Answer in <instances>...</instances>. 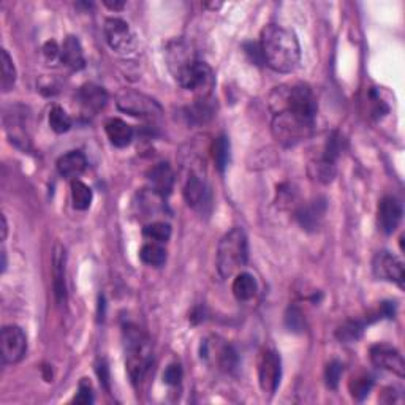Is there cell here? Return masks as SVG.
<instances>
[{"mask_svg": "<svg viewBox=\"0 0 405 405\" xmlns=\"http://www.w3.org/2000/svg\"><path fill=\"white\" fill-rule=\"evenodd\" d=\"M78 100L81 106L88 111H100L105 108L106 102H108V94L106 90L97 84H84V86L78 92Z\"/></svg>", "mask_w": 405, "mask_h": 405, "instance_id": "18", "label": "cell"}, {"mask_svg": "<svg viewBox=\"0 0 405 405\" xmlns=\"http://www.w3.org/2000/svg\"><path fill=\"white\" fill-rule=\"evenodd\" d=\"M212 115H214V106H212L209 97L200 98L194 106L189 108V119L196 120V122H206Z\"/></svg>", "mask_w": 405, "mask_h": 405, "instance_id": "32", "label": "cell"}, {"mask_svg": "<svg viewBox=\"0 0 405 405\" xmlns=\"http://www.w3.org/2000/svg\"><path fill=\"white\" fill-rule=\"evenodd\" d=\"M88 168V160L84 157V154L80 151H72L58 160V172L63 177H73L81 176Z\"/></svg>", "mask_w": 405, "mask_h": 405, "instance_id": "21", "label": "cell"}, {"mask_svg": "<svg viewBox=\"0 0 405 405\" xmlns=\"http://www.w3.org/2000/svg\"><path fill=\"white\" fill-rule=\"evenodd\" d=\"M105 37L111 49L120 54L133 51L135 45H137L130 26L119 18H110L105 21Z\"/></svg>", "mask_w": 405, "mask_h": 405, "instance_id": "9", "label": "cell"}, {"mask_svg": "<svg viewBox=\"0 0 405 405\" xmlns=\"http://www.w3.org/2000/svg\"><path fill=\"white\" fill-rule=\"evenodd\" d=\"M72 201L73 208L78 211H86L92 203V190L81 181L72 182Z\"/></svg>", "mask_w": 405, "mask_h": 405, "instance_id": "27", "label": "cell"}, {"mask_svg": "<svg viewBox=\"0 0 405 405\" xmlns=\"http://www.w3.org/2000/svg\"><path fill=\"white\" fill-rule=\"evenodd\" d=\"M312 127L314 125L303 122V120L295 117L293 115H290L287 111L275 112L273 120L274 137L279 143L285 146L296 144L298 141L304 140L312 132Z\"/></svg>", "mask_w": 405, "mask_h": 405, "instance_id": "6", "label": "cell"}, {"mask_svg": "<svg viewBox=\"0 0 405 405\" xmlns=\"http://www.w3.org/2000/svg\"><path fill=\"white\" fill-rule=\"evenodd\" d=\"M163 380H165L167 385L169 386H176L179 385L182 380V367L181 364H169L167 367L165 374H163Z\"/></svg>", "mask_w": 405, "mask_h": 405, "instance_id": "36", "label": "cell"}, {"mask_svg": "<svg viewBox=\"0 0 405 405\" xmlns=\"http://www.w3.org/2000/svg\"><path fill=\"white\" fill-rule=\"evenodd\" d=\"M73 402H76V404H84V405L94 402V394H92V386H90V383H89L86 379H84V380L80 383V388H78V394L75 396Z\"/></svg>", "mask_w": 405, "mask_h": 405, "instance_id": "35", "label": "cell"}, {"mask_svg": "<svg viewBox=\"0 0 405 405\" xmlns=\"http://www.w3.org/2000/svg\"><path fill=\"white\" fill-rule=\"evenodd\" d=\"M0 347H2V359L5 364H16L26 357L27 352L24 331L16 325L5 326L0 336Z\"/></svg>", "mask_w": 405, "mask_h": 405, "instance_id": "7", "label": "cell"}, {"mask_svg": "<svg viewBox=\"0 0 405 405\" xmlns=\"http://www.w3.org/2000/svg\"><path fill=\"white\" fill-rule=\"evenodd\" d=\"M248 243L243 228H233L220 239L217 248V269L223 279H228L239 268L246 266Z\"/></svg>", "mask_w": 405, "mask_h": 405, "instance_id": "3", "label": "cell"}, {"mask_svg": "<svg viewBox=\"0 0 405 405\" xmlns=\"http://www.w3.org/2000/svg\"><path fill=\"white\" fill-rule=\"evenodd\" d=\"M282 377L280 357L274 350H266L258 362V382L263 393L274 394Z\"/></svg>", "mask_w": 405, "mask_h": 405, "instance_id": "10", "label": "cell"}, {"mask_svg": "<svg viewBox=\"0 0 405 405\" xmlns=\"http://www.w3.org/2000/svg\"><path fill=\"white\" fill-rule=\"evenodd\" d=\"M16 83V68L10 54L2 49V78H0V88L2 92H10Z\"/></svg>", "mask_w": 405, "mask_h": 405, "instance_id": "28", "label": "cell"}, {"mask_svg": "<svg viewBox=\"0 0 405 405\" xmlns=\"http://www.w3.org/2000/svg\"><path fill=\"white\" fill-rule=\"evenodd\" d=\"M344 372V366L342 362L339 361H331L328 366L325 369V380H326V385L331 389H336L339 385V380L340 377H342Z\"/></svg>", "mask_w": 405, "mask_h": 405, "instance_id": "33", "label": "cell"}, {"mask_svg": "<svg viewBox=\"0 0 405 405\" xmlns=\"http://www.w3.org/2000/svg\"><path fill=\"white\" fill-rule=\"evenodd\" d=\"M371 359L377 367L393 372L399 377L405 375V362L402 354L394 347L386 344H377L371 348Z\"/></svg>", "mask_w": 405, "mask_h": 405, "instance_id": "13", "label": "cell"}, {"mask_svg": "<svg viewBox=\"0 0 405 405\" xmlns=\"http://www.w3.org/2000/svg\"><path fill=\"white\" fill-rule=\"evenodd\" d=\"M260 48L263 61L274 72L290 73L301 61V46L296 35L285 27L269 24L261 31Z\"/></svg>", "mask_w": 405, "mask_h": 405, "instance_id": "1", "label": "cell"}, {"mask_svg": "<svg viewBox=\"0 0 405 405\" xmlns=\"http://www.w3.org/2000/svg\"><path fill=\"white\" fill-rule=\"evenodd\" d=\"M285 323L290 328V331H296V332H301L305 328V318L303 315V312L298 309V307H290L287 310V315H285Z\"/></svg>", "mask_w": 405, "mask_h": 405, "instance_id": "34", "label": "cell"}, {"mask_svg": "<svg viewBox=\"0 0 405 405\" xmlns=\"http://www.w3.org/2000/svg\"><path fill=\"white\" fill-rule=\"evenodd\" d=\"M275 94H279V106H282L280 111H287L293 115L303 122L314 125V120L317 116V98L310 88L305 84H296L287 90H282V88H277Z\"/></svg>", "mask_w": 405, "mask_h": 405, "instance_id": "4", "label": "cell"}, {"mask_svg": "<svg viewBox=\"0 0 405 405\" xmlns=\"http://www.w3.org/2000/svg\"><path fill=\"white\" fill-rule=\"evenodd\" d=\"M105 5L110 6L111 10H120V9H124V2H110V0H105Z\"/></svg>", "mask_w": 405, "mask_h": 405, "instance_id": "40", "label": "cell"}, {"mask_svg": "<svg viewBox=\"0 0 405 405\" xmlns=\"http://www.w3.org/2000/svg\"><path fill=\"white\" fill-rule=\"evenodd\" d=\"M201 358L209 361L212 359L220 371L231 374L238 369V354L230 344H219L204 340L201 345Z\"/></svg>", "mask_w": 405, "mask_h": 405, "instance_id": "12", "label": "cell"}, {"mask_svg": "<svg viewBox=\"0 0 405 405\" xmlns=\"http://www.w3.org/2000/svg\"><path fill=\"white\" fill-rule=\"evenodd\" d=\"M362 331H364V323L359 320H348L342 326H339L336 336L340 342L352 344L362 336Z\"/></svg>", "mask_w": 405, "mask_h": 405, "instance_id": "26", "label": "cell"}, {"mask_svg": "<svg viewBox=\"0 0 405 405\" xmlns=\"http://www.w3.org/2000/svg\"><path fill=\"white\" fill-rule=\"evenodd\" d=\"M49 127L56 133H67L72 129V119L65 112V110L61 108V106H54V108L49 111Z\"/></svg>", "mask_w": 405, "mask_h": 405, "instance_id": "30", "label": "cell"}, {"mask_svg": "<svg viewBox=\"0 0 405 405\" xmlns=\"http://www.w3.org/2000/svg\"><path fill=\"white\" fill-rule=\"evenodd\" d=\"M5 268H6V255L5 252H2V271H5Z\"/></svg>", "mask_w": 405, "mask_h": 405, "instance_id": "42", "label": "cell"}, {"mask_svg": "<svg viewBox=\"0 0 405 405\" xmlns=\"http://www.w3.org/2000/svg\"><path fill=\"white\" fill-rule=\"evenodd\" d=\"M97 374H98V379H100V382L103 383L106 388H108V385H110V375H108V366H106L105 361H98Z\"/></svg>", "mask_w": 405, "mask_h": 405, "instance_id": "39", "label": "cell"}, {"mask_svg": "<svg viewBox=\"0 0 405 405\" xmlns=\"http://www.w3.org/2000/svg\"><path fill=\"white\" fill-rule=\"evenodd\" d=\"M140 258L149 266L159 268L167 261V251L157 243H147L141 247Z\"/></svg>", "mask_w": 405, "mask_h": 405, "instance_id": "24", "label": "cell"}, {"mask_svg": "<svg viewBox=\"0 0 405 405\" xmlns=\"http://www.w3.org/2000/svg\"><path fill=\"white\" fill-rule=\"evenodd\" d=\"M117 106L120 111L137 117H155L162 112L157 102L133 90L122 92L117 98Z\"/></svg>", "mask_w": 405, "mask_h": 405, "instance_id": "8", "label": "cell"}, {"mask_svg": "<svg viewBox=\"0 0 405 405\" xmlns=\"http://www.w3.org/2000/svg\"><path fill=\"white\" fill-rule=\"evenodd\" d=\"M233 295L238 301H251L252 298L257 295V282H255L253 275L248 273H241L233 280Z\"/></svg>", "mask_w": 405, "mask_h": 405, "instance_id": "23", "label": "cell"}, {"mask_svg": "<svg viewBox=\"0 0 405 405\" xmlns=\"http://www.w3.org/2000/svg\"><path fill=\"white\" fill-rule=\"evenodd\" d=\"M184 198H186L187 204L195 209H203L204 204L211 203L208 187H206V184L195 174H191L187 179L186 187H184Z\"/></svg>", "mask_w": 405, "mask_h": 405, "instance_id": "19", "label": "cell"}, {"mask_svg": "<svg viewBox=\"0 0 405 405\" xmlns=\"http://www.w3.org/2000/svg\"><path fill=\"white\" fill-rule=\"evenodd\" d=\"M6 219H5V216H2V239H5L6 238Z\"/></svg>", "mask_w": 405, "mask_h": 405, "instance_id": "41", "label": "cell"}, {"mask_svg": "<svg viewBox=\"0 0 405 405\" xmlns=\"http://www.w3.org/2000/svg\"><path fill=\"white\" fill-rule=\"evenodd\" d=\"M43 54L48 61H54L56 58H61V49L56 41H48L43 46Z\"/></svg>", "mask_w": 405, "mask_h": 405, "instance_id": "38", "label": "cell"}, {"mask_svg": "<svg viewBox=\"0 0 405 405\" xmlns=\"http://www.w3.org/2000/svg\"><path fill=\"white\" fill-rule=\"evenodd\" d=\"M402 219V204L394 196L382 198L377 211V223L385 234H393Z\"/></svg>", "mask_w": 405, "mask_h": 405, "instance_id": "14", "label": "cell"}, {"mask_svg": "<svg viewBox=\"0 0 405 405\" xmlns=\"http://www.w3.org/2000/svg\"><path fill=\"white\" fill-rule=\"evenodd\" d=\"M65 248L59 243L54 246L53 253V288L58 304H65L67 301V287H65Z\"/></svg>", "mask_w": 405, "mask_h": 405, "instance_id": "15", "label": "cell"}, {"mask_svg": "<svg viewBox=\"0 0 405 405\" xmlns=\"http://www.w3.org/2000/svg\"><path fill=\"white\" fill-rule=\"evenodd\" d=\"M212 159L216 162V167L223 172L230 162V141L225 135H220L212 143Z\"/></svg>", "mask_w": 405, "mask_h": 405, "instance_id": "25", "label": "cell"}, {"mask_svg": "<svg viewBox=\"0 0 405 405\" xmlns=\"http://www.w3.org/2000/svg\"><path fill=\"white\" fill-rule=\"evenodd\" d=\"M105 130L111 144L116 147H127L133 140V129L122 119H110L105 125Z\"/></svg>", "mask_w": 405, "mask_h": 405, "instance_id": "22", "label": "cell"}, {"mask_svg": "<svg viewBox=\"0 0 405 405\" xmlns=\"http://www.w3.org/2000/svg\"><path fill=\"white\" fill-rule=\"evenodd\" d=\"M143 234L147 239H151L152 243L163 244L172 238V226L165 222H154L144 226Z\"/></svg>", "mask_w": 405, "mask_h": 405, "instance_id": "31", "label": "cell"}, {"mask_svg": "<svg viewBox=\"0 0 405 405\" xmlns=\"http://www.w3.org/2000/svg\"><path fill=\"white\" fill-rule=\"evenodd\" d=\"M372 271L377 279L394 282L404 287V263L389 252H379L372 261Z\"/></svg>", "mask_w": 405, "mask_h": 405, "instance_id": "11", "label": "cell"}, {"mask_svg": "<svg viewBox=\"0 0 405 405\" xmlns=\"http://www.w3.org/2000/svg\"><path fill=\"white\" fill-rule=\"evenodd\" d=\"M374 386V379L369 374H359L354 375L350 380V393L357 401H362L369 394V391Z\"/></svg>", "mask_w": 405, "mask_h": 405, "instance_id": "29", "label": "cell"}, {"mask_svg": "<svg viewBox=\"0 0 405 405\" xmlns=\"http://www.w3.org/2000/svg\"><path fill=\"white\" fill-rule=\"evenodd\" d=\"M152 190L160 196H168L174 186V173L167 162L155 165L147 174Z\"/></svg>", "mask_w": 405, "mask_h": 405, "instance_id": "16", "label": "cell"}, {"mask_svg": "<svg viewBox=\"0 0 405 405\" xmlns=\"http://www.w3.org/2000/svg\"><path fill=\"white\" fill-rule=\"evenodd\" d=\"M61 61L72 70H83L86 65L83 46L80 40L73 37V35H68L65 41H63L61 48Z\"/></svg>", "mask_w": 405, "mask_h": 405, "instance_id": "20", "label": "cell"}, {"mask_svg": "<svg viewBox=\"0 0 405 405\" xmlns=\"http://www.w3.org/2000/svg\"><path fill=\"white\" fill-rule=\"evenodd\" d=\"M125 366L133 385L144 379L152 362V348L146 334L138 326L127 325L125 331Z\"/></svg>", "mask_w": 405, "mask_h": 405, "instance_id": "2", "label": "cell"}, {"mask_svg": "<svg viewBox=\"0 0 405 405\" xmlns=\"http://www.w3.org/2000/svg\"><path fill=\"white\" fill-rule=\"evenodd\" d=\"M244 49H246V54L248 56V58H251L252 62L258 63V65H260L261 62H265V61H263V54H261L260 45H257V43H247L244 46Z\"/></svg>", "mask_w": 405, "mask_h": 405, "instance_id": "37", "label": "cell"}, {"mask_svg": "<svg viewBox=\"0 0 405 405\" xmlns=\"http://www.w3.org/2000/svg\"><path fill=\"white\" fill-rule=\"evenodd\" d=\"M174 76L184 89L195 92V94H198L201 98L209 97L216 83L214 73H212L208 63L196 59H191L186 65L176 70Z\"/></svg>", "mask_w": 405, "mask_h": 405, "instance_id": "5", "label": "cell"}, {"mask_svg": "<svg viewBox=\"0 0 405 405\" xmlns=\"http://www.w3.org/2000/svg\"><path fill=\"white\" fill-rule=\"evenodd\" d=\"M325 212L326 201L323 198H317V200L310 201L309 204L301 206L300 211L296 212V219L304 230L314 231L320 226V222H322V219L325 217Z\"/></svg>", "mask_w": 405, "mask_h": 405, "instance_id": "17", "label": "cell"}]
</instances>
